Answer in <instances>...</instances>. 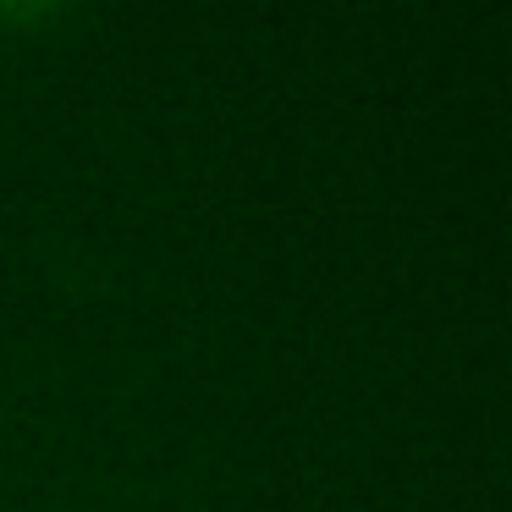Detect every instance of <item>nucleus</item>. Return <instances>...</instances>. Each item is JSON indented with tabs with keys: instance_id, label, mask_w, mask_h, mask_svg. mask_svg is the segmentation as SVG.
Instances as JSON below:
<instances>
[]
</instances>
